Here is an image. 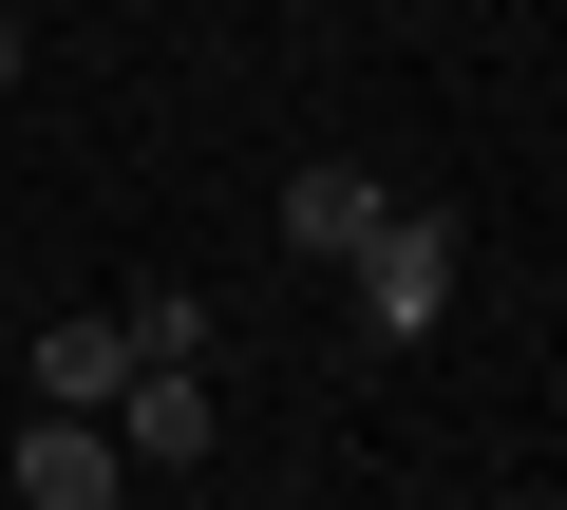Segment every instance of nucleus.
I'll use <instances>...</instances> for the list:
<instances>
[{
	"label": "nucleus",
	"instance_id": "obj_8",
	"mask_svg": "<svg viewBox=\"0 0 567 510\" xmlns=\"http://www.w3.org/2000/svg\"><path fill=\"white\" fill-rule=\"evenodd\" d=\"M379 20H398V0H379Z\"/></svg>",
	"mask_w": 567,
	"mask_h": 510
},
{
	"label": "nucleus",
	"instance_id": "obj_2",
	"mask_svg": "<svg viewBox=\"0 0 567 510\" xmlns=\"http://www.w3.org/2000/svg\"><path fill=\"white\" fill-rule=\"evenodd\" d=\"M208 435H227L208 360H133V378H114V454H133V472H208Z\"/></svg>",
	"mask_w": 567,
	"mask_h": 510
},
{
	"label": "nucleus",
	"instance_id": "obj_1",
	"mask_svg": "<svg viewBox=\"0 0 567 510\" xmlns=\"http://www.w3.org/2000/svg\"><path fill=\"white\" fill-rule=\"evenodd\" d=\"M341 284H360L379 341H435V322H454V208H379V246H360Z\"/></svg>",
	"mask_w": 567,
	"mask_h": 510
},
{
	"label": "nucleus",
	"instance_id": "obj_4",
	"mask_svg": "<svg viewBox=\"0 0 567 510\" xmlns=\"http://www.w3.org/2000/svg\"><path fill=\"white\" fill-rule=\"evenodd\" d=\"M379 208H398L379 170H284V208H265V227L303 246V266H360V246H379Z\"/></svg>",
	"mask_w": 567,
	"mask_h": 510
},
{
	"label": "nucleus",
	"instance_id": "obj_5",
	"mask_svg": "<svg viewBox=\"0 0 567 510\" xmlns=\"http://www.w3.org/2000/svg\"><path fill=\"white\" fill-rule=\"evenodd\" d=\"M114 378H133V322L95 303V322H39V397L58 416H114Z\"/></svg>",
	"mask_w": 567,
	"mask_h": 510
},
{
	"label": "nucleus",
	"instance_id": "obj_7",
	"mask_svg": "<svg viewBox=\"0 0 567 510\" xmlns=\"http://www.w3.org/2000/svg\"><path fill=\"white\" fill-rule=\"evenodd\" d=\"M20 76H39V58H20V20H0V95H20Z\"/></svg>",
	"mask_w": 567,
	"mask_h": 510
},
{
	"label": "nucleus",
	"instance_id": "obj_6",
	"mask_svg": "<svg viewBox=\"0 0 567 510\" xmlns=\"http://www.w3.org/2000/svg\"><path fill=\"white\" fill-rule=\"evenodd\" d=\"M114 322H133V360H208V303H189V284H152V303H114Z\"/></svg>",
	"mask_w": 567,
	"mask_h": 510
},
{
	"label": "nucleus",
	"instance_id": "obj_3",
	"mask_svg": "<svg viewBox=\"0 0 567 510\" xmlns=\"http://www.w3.org/2000/svg\"><path fill=\"white\" fill-rule=\"evenodd\" d=\"M20 510H133L114 416H58V397H39V435H20Z\"/></svg>",
	"mask_w": 567,
	"mask_h": 510
}]
</instances>
